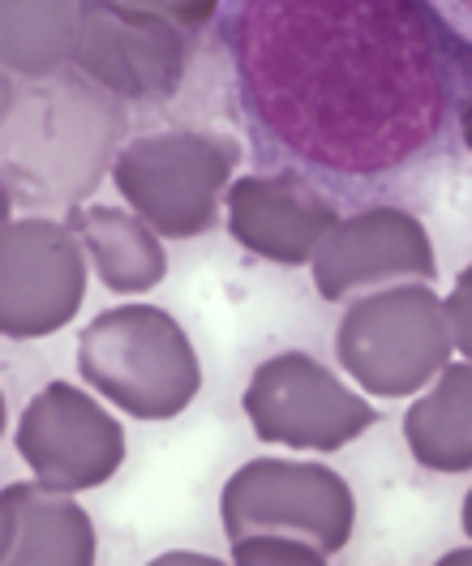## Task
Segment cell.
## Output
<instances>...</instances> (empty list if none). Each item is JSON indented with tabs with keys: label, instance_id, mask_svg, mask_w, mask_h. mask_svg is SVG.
<instances>
[{
	"label": "cell",
	"instance_id": "6da1fadb",
	"mask_svg": "<svg viewBox=\"0 0 472 566\" xmlns=\"http://www.w3.org/2000/svg\"><path fill=\"white\" fill-rule=\"evenodd\" d=\"M77 369L134 421H172L202 390V360L159 305L104 310L77 339Z\"/></svg>",
	"mask_w": 472,
	"mask_h": 566
},
{
	"label": "cell",
	"instance_id": "7a4b0ae2",
	"mask_svg": "<svg viewBox=\"0 0 472 566\" xmlns=\"http://www.w3.org/2000/svg\"><path fill=\"white\" fill-rule=\"evenodd\" d=\"M335 353L348 378L378 399H403L430 387L455 353L447 305L426 280L374 287L344 310Z\"/></svg>",
	"mask_w": 472,
	"mask_h": 566
},
{
	"label": "cell",
	"instance_id": "3957f363",
	"mask_svg": "<svg viewBox=\"0 0 472 566\" xmlns=\"http://www.w3.org/2000/svg\"><path fill=\"white\" fill-rule=\"evenodd\" d=\"M241 164L237 138L223 134H150L112 159V185L168 241L198 237L216 223L219 198Z\"/></svg>",
	"mask_w": 472,
	"mask_h": 566
},
{
	"label": "cell",
	"instance_id": "277c9868",
	"mask_svg": "<svg viewBox=\"0 0 472 566\" xmlns=\"http://www.w3.org/2000/svg\"><path fill=\"white\" fill-rule=\"evenodd\" d=\"M223 536H296L323 554H339L353 536L357 497L348 481L301 460H250L237 468L219 494Z\"/></svg>",
	"mask_w": 472,
	"mask_h": 566
},
{
	"label": "cell",
	"instance_id": "5b68a950",
	"mask_svg": "<svg viewBox=\"0 0 472 566\" xmlns=\"http://www.w3.org/2000/svg\"><path fill=\"white\" fill-rule=\"evenodd\" d=\"M254 433L271 447L339 451L378 424L374 403L323 360L305 353H280L262 360L241 399Z\"/></svg>",
	"mask_w": 472,
	"mask_h": 566
},
{
	"label": "cell",
	"instance_id": "8992f818",
	"mask_svg": "<svg viewBox=\"0 0 472 566\" xmlns=\"http://www.w3.org/2000/svg\"><path fill=\"white\" fill-rule=\"evenodd\" d=\"M185 61V27L168 13L120 0H82L73 70L95 91L125 104L168 99L181 86Z\"/></svg>",
	"mask_w": 472,
	"mask_h": 566
},
{
	"label": "cell",
	"instance_id": "52a82bcc",
	"mask_svg": "<svg viewBox=\"0 0 472 566\" xmlns=\"http://www.w3.org/2000/svg\"><path fill=\"white\" fill-rule=\"evenodd\" d=\"M86 296V249L70 223L27 214L0 232V331L43 339L70 326Z\"/></svg>",
	"mask_w": 472,
	"mask_h": 566
},
{
	"label": "cell",
	"instance_id": "ba28073f",
	"mask_svg": "<svg viewBox=\"0 0 472 566\" xmlns=\"http://www.w3.org/2000/svg\"><path fill=\"white\" fill-rule=\"evenodd\" d=\"M13 447L35 481L82 494L108 485L125 463V429L95 395L70 382H48L22 408Z\"/></svg>",
	"mask_w": 472,
	"mask_h": 566
},
{
	"label": "cell",
	"instance_id": "9c48e42d",
	"mask_svg": "<svg viewBox=\"0 0 472 566\" xmlns=\"http://www.w3.org/2000/svg\"><path fill=\"white\" fill-rule=\"evenodd\" d=\"M314 287L323 301H344L353 292H374L382 283L430 280L434 245L426 223L403 207H369L335 223L314 253Z\"/></svg>",
	"mask_w": 472,
	"mask_h": 566
},
{
	"label": "cell",
	"instance_id": "30bf717a",
	"mask_svg": "<svg viewBox=\"0 0 472 566\" xmlns=\"http://www.w3.org/2000/svg\"><path fill=\"white\" fill-rule=\"evenodd\" d=\"M335 223H339L335 202L292 172L237 177L228 185V232L232 241H241L266 262L280 266L314 262Z\"/></svg>",
	"mask_w": 472,
	"mask_h": 566
},
{
	"label": "cell",
	"instance_id": "8fae6325",
	"mask_svg": "<svg viewBox=\"0 0 472 566\" xmlns=\"http://www.w3.org/2000/svg\"><path fill=\"white\" fill-rule=\"evenodd\" d=\"M99 554L91 515L73 494L43 481L4 485L0 494V563L9 566H91Z\"/></svg>",
	"mask_w": 472,
	"mask_h": 566
},
{
	"label": "cell",
	"instance_id": "7c38bea8",
	"mask_svg": "<svg viewBox=\"0 0 472 566\" xmlns=\"http://www.w3.org/2000/svg\"><path fill=\"white\" fill-rule=\"evenodd\" d=\"M65 223L77 232L95 275L108 292L138 296V292L159 287L164 275H168L164 241L138 211H120V207H99L95 202V207H73Z\"/></svg>",
	"mask_w": 472,
	"mask_h": 566
},
{
	"label": "cell",
	"instance_id": "4fadbf2b",
	"mask_svg": "<svg viewBox=\"0 0 472 566\" xmlns=\"http://www.w3.org/2000/svg\"><path fill=\"white\" fill-rule=\"evenodd\" d=\"M403 438L430 472H472V360H447L430 390L408 408Z\"/></svg>",
	"mask_w": 472,
	"mask_h": 566
},
{
	"label": "cell",
	"instance_id": "5bb4252c",
	"mask_svg": "<svg viewBox=\"0 0 472 566\" xmlns=\"http://www.w3.org/2000/svg\"><path fill=\"white\" fill-rule=\"evenodd\" d=\"M82 0H0V61L9 77L43 82L73 65Z\"/></svg>",
	"mask_w": 472,
	"mask_h": 566
},
{
	"label": "cell",
	"instance_id": "9a60e30c",
	"mask_svg": "<svg viewBox=\"0 0 472 566\" xmlns=\"http://www.w3.org/2000/svg\"><path fill=\"white\" fill-rule=\"evenodd\" d=\"M232 558H237L241 566H271V563L318 566V563H327L323 549H314L310 541H296V536H241V541H232Z\"/></svg>",
	"mask_w": 472,
	"mask_h": 566
},
{
	"label": "cell",
	"instance_id": "2e32d148",
	"mask_svg": "<svg viewBox=\"0 0 472 566\" xmlns=\"http://www.w3.org/2000/svg\"><path fill=\"white\" fill-rule=\"evenodd\" d=\"M447 322H451V339H455V353L472 360V266H464L455 275V287L447 292Z\"/></svg>",
	"mask_w": 472,
	"mask_h": 566
},
{
	"label": "cell",
	"instance_id": "e0dca14e",
	"mask_svg": "<svg viewBox=\"0 0 472 566\" xmlns=\"http://www.w3.org/2000/svg\"><path fill=\"white\" fill-rule=\"evenodd\" d=\"M120 4H138V9H155V13H168L172 22H181L185 31L202 27L211 13H216V0H120Z\"/></svg>",
	"mask_w": 472,
	"mask_h": 566
},
{
	"label": "cell",
	"instance_id": "ac0fdd59",
	"mask_svg": "<svg viewBox=\"0 0 472 566\" xmlns=\"http://www.w3.org/2000/svg\"><path fill=\"white\" fill-rule=\"evenodd\" d=\"M172 563H198V566H216V558H202V554H164L159 566H172Z\"/></svg>",
	"mask_w": 472,
	"mask_h": 566
},
{
	"label": "cell",
	"instance_id": "d6986e66",
	"mask_svg": "<svg viewBox=\"0 0 472 566\" xmlns=\"http://www.w3.org/2000/svg\"><path fill=\"white\" fill-rule=\"evenodd\" d=\"M460 524H464V532H469V541H472V490L464 494V515H460Z\"/></svg>",
	"mask_w": 472,
	"mask_h": 566
}]
</instances>
